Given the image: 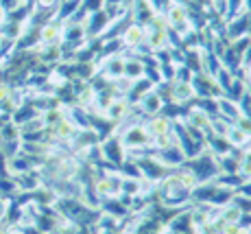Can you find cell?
Returning a JSON list of instances; mask_svg holds the SVG:
<instances>
[{
    "label": "cell",
    "instance_id": "1",
    "mask_svg": "<svg viewBox=\"0 0 251 234\" xmlns=\"http://www.w3.org/2000/svg\"><path fill=\"white\" fill-rule=\"evenodd\" d=\"M131 112H133V103L127 99V96H114L107 105L103 107V118L107 120L109 125H118L123 120L131 118Z\"/></svg>",
    "mask_w": 251,
    "mask_h": 234
},
{
    "label": "cell",
    "instance_id": "2",
    "mask_svg": "<svg viewBox=\"0 0 251 234\" xmlns=\"http://www.w3.org/2000/svg\"><path fill=\"white\" fill-rule=\"evenodd\" d=\"M190 84L197 99H219V96H223V90L210 72H195L190 77Z\"/></svg>",
    "mask_w": 251,
    "mask_h": 234
},
{
    "label": "cell",
    "instance_id": "3",
    "mask_svg": "<svg viewBox=\"0 0 251 234\" xmlns=\"http://www.w3.org/2000/svg\"><path fill=\"white\" fill-rule=\"evenodd\" d=\"M99 149H100V158H103L105 162L114 164V167H120V164L125 162V158H127V151H125L123 143H120V138L114 134H109L107 138L100 140Z\"/></svg>",
    "mask_w": 251,
    "mask_h": 234
},
{
    "label": "cell",
    "instance_id": "4",
    "mask_svg": "<svg viewBox=\"0 0 251 234\" xmlns=\"http://www.w3.org/2000/svg\"><path fill=\"white\" fill-rule=\"evenodd\" d=\"M118 40L127 51H131L133 55H140L144 48V27L138 22H129L125 27V31L120 33Z\"/></svg>",
    "mask_w": 251,
    "mask_h": 234
},
{
    "label": "cell",
    "instance_id": "5",
    "mask_svg": "<svg viewBox=\"0 0 251 234\" xmlns=\"http://www.w3.org/2000/svg\"><path fill=\"white\" fill-rule=\"evenodd\" d=\"M195 90H192L190 81H183V79H171V86H168V101L173 105H179L186 107L195 101Z\"/></svg>",
    "mask_w": 251,
    "mask_h": 234
},
{
    "label": "cell",
    "instance_id": "6",
    "mask_svg": "<svg viewBox=\"0 0 251 234\" xmlns=\"http://www.w3.org/2000/svg\"><path fill=\"white\" fill-rule=\"evenodd\" d=\"M164 105H166V101H164V96L160 94V90H157L155 86H153L149 92H144V94L136 101V110L144 116L160 114V112L164 110Z\"/></svg>",
    "mask_w": 251,
    "mask_h": 234
},
{
    "label": "cell",
    "instance_id": "7",
    "mask_svg": "<svg viewBox=\"0 0 251 234\" xmlns=\"http://www.w3.org/2000/svg\"><path fill=\"white\" fill-rule=\"evenodd\" d=\"M183 123L188 125V127H192L195 131H199V134H210V123H212V116L207 114L205 110H201L199 105H190L188 107V112L183 116H179ZM177 120V118H175Z\"/></svg>",
    "mask_w": 251,
    "mask_h": 234
},
{
    "label": "cell",
    "instance_id": "8",
    "mask_svg": "<svg viewBox=\"0 0 251 234\" xmlns=\"http://www.w3.org/2000/svg\"><path fill=\"white\" fill-rule=\"evenodd\" d=\"M37 33H40V44H44V46H59L61 33H64V22L50 18V20L37 29Z\"/></svg>",
    "mask_w": 251,
    "mask_h": 234
},
{
    "label": "cell",
    "instance_id": "9",
    "mask_svg": "<svg viewBox=\"0 0 251 234\" xmlns=\"http://www.w3.org/2000/svg\"><path fill=\"white\" fill-rule=\"evenodd\" d=\"M142 127L147 129L149 138H157V136L162 134H168V131H173V127H175V120L171 118V116H162V114H155V116H149L147 123H142Z\"/></svg>",
    "mask_w": 251,
    "mask_h": 234
},
{
    "label": "cell",
    "instance_id": "10",
    "mask_svg": "<svg viewBox=\"0 0 251 234\" xmlns=\"http://www.w3.org/2000/svg\"><path fill=\"white\" fill-rule=\"evenodd\" d=\"M214 101H216V114L223 116V118L229 120V123H236V120L243 116V114H240L238 101H231L227 94L219 96V99H214Z\"/></svg>",
    "mask_w": 251,
    "mask_h": 234
},
{
    "label": "cell",
    "instance_id": "11",
    "mask_svg": "<svg viewBox=\"0 0 251 234\" xmlns=\"http://www.w3.org/2000/svg\"><path fill=\"white\" fill-rule=\"evenodd\" d=\"M127 79L138 81L144 79V57L140 55H131V57H125V75Z\"/></svg>",
    "mask_w": 251,
    "mask_h": 234
},
{
    "label": "cell",
    "instance_id": "12",
    "mask_svg": "<svg viewBox=\"0 0 251 234\" xmlns=\"http://www.w3.org/2000/svg\"><path fill=\"white\" fill-rule=\"evenodd\" d=\"M225 140L229 143V147H231V149H245V147H249V143H251L249 136L245 134V131L240 129L238 125H234V123L229 125L227 134H225Z\"/></svg>",
    "mask_w": 251,
    "mask_h": 234
},
{
    "label": "cell",
    "instance_id": "13",
    "mask_svg": "<svg viewBox=\"0 0 251 234\" xmlns=\"http://www.w3.org/2000/svg\"><path fill=\"white\" fill-rule=\"evenodd\" d=\"M243 210H240L238 206H236L234 202H227L225 206L219 208V221L221 223H240V219H243Z\"/></svg>",
    "mask_w": 251,
    "mask_h": 234
},
{
    "label": "cell",
    "instance_id": "14",
    "mask_svg": "<svg viewBox=\"0 0 251 234\" xmlns=\"http://www.w3.org/2000/svg\"><path fill=\"white\" fill-rule=\"evenodd\" d=\"M236 177H238L240 182H245V179H249V177H251V151H249V149H245L243 153H240Z\"/></svg>",
    "mask_w": 251,
    "mask_h": 234
},
{
    "label": "cell",
    "instance_id": "15",
    "mask_svg": "<svg viewBox=\"0 0 251 234\" xmlns=\"http://www.w3.org/2000/svg\"><path fill=\"white\" fill-rule=\"evenodd\" d=\"M225 94H227L231 101H240V99H243V96L247 94V84H245V79H243V77H238V79H236V77H234V81H231L229 90L225 92Z\"/></svg>",
    "mask_w": 251,
    "mask_h": 234
},
{
    "label": "cell",
    "instance_id": "16",
    "mask_svg": "<svg viewBox=\"0 0 251 234\" xmlns=\"http://www.w3.org/2000/svg\"><path fill=\"white\" fill-rule=\"evenodd\" d=\"M59 4V0H33V7L42 9V11H52Z\"/></svg>",
    "mask_w": 251,
    "mask_h": 234
},
{
    "label": "cell",
    "instance_id": "17",
    "mask_svg": "<svg viewBox=\"0 0 251 234\" xmlns=\"http://www.w3.org/2000/svg\"><path fill=\"white\" fill-rule=\"evenodd\" d=\"M238 66H240V72H243V70H247V68L251 66V42H249V46L245 48V53H243V55H240Z\"/></svg>",
    "mask_w": 251,
    "mask_h": 234
},
{
    "label": "cell",
    "instance_id": "18",
    "mask_svg": "<svg viewBox=\"0 0 251 234\" xmlns=\"http://www.w3.org/2000/svg\"><path fill=\"white\" fill-rule=\"evenodd\" d=\"M234 125H238V127L240 129H243L245 131V134H247L249 136V138H251V118H249V116H240V118L238 120H236V123Z\"/></svg>",
    "mask_w": 251,
    "mask_h": 234
},
{
    "label": "cell",
    "instance_id": "19",
    "mask_svg": "<svg viewBox=\"0 0 251 234\" xmlns=\"http://www.w3.org/2000/svg\"><path fill=\"white\" fill-rule=\"evenodd\" d=\"M16 4H18V0H0V9H2V11H9V9L16 7Z\"/></svg>",
    "mask_w": 251,
    "mask_h": 234
},
{
    "label": "cell",
    "instance_id": "20",
    "mask_svg": "<svg viewBox=\"0 0 251 234\" xmlns=\"http://www.w3.org/2000/svg\"><path fill=\"white\" fill-rule=\"evenodd\" d=\"M243 79H245V84H247V88H251V66L247 70H243Z\"/></svg>",
    "mask_w": 251,
    "mask_h": 234
},
{
    "label": "cell",
    "instance_id": "21",
    "mask_svg": "<svg viewBox=\"0 0 251 234\" xmlns=\"http://www.w3.org/2000/svg\"><path fill=\"white\" fill-rule=\"evenodd\" d=\"M96 234H116L114 230H100V228H99V230H96Z\"/></svg>",
    "mask_w": 251,
    "mask_h": 234
},
{
    "label": "cell",
    "instance_id": "22",
    "mask_svg": "<svg viewBox=\"0 0 251 234\" xmlns=\"http://www.w3.org/2000/svg\"><path fill=\"white\" fill-rule=\"evenodd\" d=\"M2 20H4V11L0 9V24H2Z\"/></svg>",
    "mask_w": 251,
    "mask_h": 234
},
{
    "label": "cell",
    "instance_id": "23",
    "mask_svg": "<svg viewBox=\"0 0 251 234\" xmlns=\"http://www.w3.org/2000/svg\"><path fill=\"white\" fill-rule=\"evenodd\" d=\"M171 234H190V232H171Z\"/></svg>",
    "mask_w": 251,
    "mask_h": 234
},
{
    "label": "cell",
    "instance_id": "24",
    "mask_svg": "<svg viewBox=\"0 0 251 234\" xmlns=\"http://www.w3.org/2000/svg\"><path fill=\"white\" fill-rule=\"evenodd\" d=\"M0 234H2V226H0Z\"/></svg>",
    "mask_w": 251,
    "mask_h": 234
},
{
    "label": "cell",
    "instance_id": "25",
    "mask_svg": "<svg viewBox=\"0 0 251 234\" xmlns=\"http://www.w3.org/2000/svg\"><path fill=\"white\" fill-rule=\"evenodd\" d=\"M249 151H251V143H249Z\"/></svg>",
    "mask_w": 251,
    "mask_h": 234
}]
</instances>
